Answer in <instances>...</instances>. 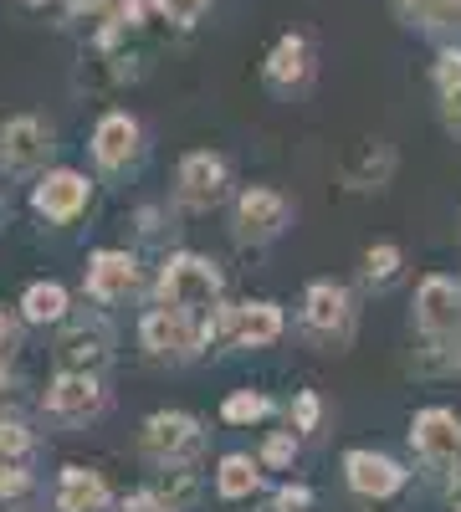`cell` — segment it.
<instances>
[{
	"label": "cell",
	"instance_id": "obj_2",
	"mask_svg": "<svg viewBox=\"0 0 461 512\" xmlns=\"http://www.w3.org/2000/svg\"><path fill=\"white\" fill-rule=\"evenodd\" d=\"M298 333L318 354H344L359 333V292L333 277L308 282L298 297Z\"/></svg>",
	"mask_w": 461,
	"mask_h": 512
},
{
	"label": "cell",
	"instance_id": "obj_22",
	"mask_svg": "<svg viewBox=\"0 0 461 512\" xmlns=\"http://www.w3.org/2000/svg\"><path fill=\"white\" fill-rule=\"evenodd\" d=\"M400 277H405V246H400V241H374V246H364V256H359V282H364L369 292H390Z\"/></svg>",
	"mask_w": 461,
	"mask_h": 512
},
{
	"label": "cell",
	"instance_id": "obj_1",
	"mask_svg": "<svg viewBox=\"0 0 461 512\" xmlns=\"http://www.w3.org/2000/svg\"><path fill=\"white\" fill-rule=\"evenodd\" d=\"M205 349H231V354H257L282 344L287 333V308L277 297H221L216 308L200 313Z\"/></svg>",
	"mask_w": 461,
	"mask_h": 512
},
{
	"label": "cell",
	"instance_id": "obj_16",
	"mask_svg": "<svg viewBox=\"0 0 461 512\" xmlns=\"http://www.w3.org/2000/svg\"><path fill=\"white\" fill-rule=\"evenodd\" d=\"M410 323L421 338H461V277L426 272L410 297Z\"/></svg>",
	"mask_w": 461,
	"mask_h": 512
},
{
	"label": "cell",
	"instance_id": "obj_3",
	"mask_svg": "<svg viewBox=\"0 0 461 512\" xmlns=\"http://www.w3.org/2000/svg\"><path fill=\"white\" fill-rule=\"evenodd\" d=\"M149 292H154V303L205 313V308H216L226 297V267L216 262V256H205V251L175 246V251H164V262L154 267Z\"/></svg>",
	"mask_w": 461,
	"mask_h": 512
},
{
	"label": "cell",
	"instance_id": "obj_31",
	"mask_svg": "<svg viewBox=\"0 0 461 512\" xmlns=\"http://www.w3.org/2000/svg\"><path fill=\"white\" fill-rule=\"evenodd\" d=\"M267 507H272V512H313V507H318V492H313L308 482H298V477H287V482H277V487L267 492Z\"/></svg>",
	"mask_w": 461,
	"mask_h": 512
},
{
	"label": "cell",
	"instance_id": "obj_4",
	"mask_svg": "<svg viewBox=\"0 0 461 512\" xmlns=\"http://www.w3.org/2000/svg\"><path fill=\"white\" fill-rule=\"evenodd\" d=\"M211 446V431H205V420L195 410H180V405H159L139 420V456L159 472H170V466H195Z\"/></svg>",
	"mask_w": 461,
	"mask_h": 512
},
{
	"label": "cell",
	"instance_id": "obj_27",
	"mask_svg": "<svg viewBox=\"0 0 461 512\" xmlns=\"http://www.w3.org/2000/svg\"><path fill=\"white\" fill-rule=\"evenodd\" d=\"M257 456H262V466L267 472H292V466H298V456H303V436L292 431H267L262 436V446H257Z\"/></svg>",
	"mask_w": 461,
	"mask_h": 512
},
{
	"label": "cell",
	"instance_id": "obj_30",
	"mask_svg": "<svg viewBox=\"0 0 461 512\" xmlns=\"http://www.w3.org/2000/svg\"><path fill=\"white\" fill-rule=\"evenodd\" d=\"M431 88H436V98L461 93V41H446L441 57L431 62Z\"/></svg>",
	"mask_w": 461,
	"mask_h": 512
},
{
	"label": "cell",
	"instance_id": "obj_38",
	"mask_svg": "<svg viewBox=\"0 0 461 512\" xmlns=\"http://www.w3.org/2000/svg\"><path fill=\"white\" fill-rule=\"evenodd\" d=\"M441 123H446V134H456V139H461V93L441 98Z\"/></svg>",
	"mask_w": 461,
	"mask_h": 512
},
{
	"label": "cell",
	"instance_id": "obj_11",
	"mask_svg": "<svg viewBox=\"0 0 461 512\" xmlns=\"http://www.w3.org/2000/svg\"><path fill=\"white\" fill-rule=\"evenodd\" d=\"M298 205H292L277 185H241L236 200H231V241L236 246H272L287 236Z\"/></svg>",
	"mask_w": 461,
	"mask_h": 512
},
{
	"label": "cell",
	"instance_id": "obj_34",
	"mask_svg": "<svg viewBox=\"0 0 461 512\" xmlns=\"http://www.w3.org/2000/svg\"><path fill=\"white\" fill-rule=\"evenodd\" d=\"M113 512H170V502H164V497H159V487L149 482V487H134V492H123Z\"/></svg>",
	"mask_w": 461,
	"mask_h": 512
},
{
	"label": "cell",
	"instance_id": "obj_26",
	"mask_svg": "<svg viewBox=\"0 0 461 512\" xmlns=\"http://www.w3.org/2000/svg\"><path fill=\"white\" fill-rule=\"evenodd\" d=\"M159 497L170 502V512H190L195 502H200V477H195V466H170V472H159Z\"/></svg>",
	"mask_w": 461,
	"mask_h": 512
},
{
	"label": "cell",
	"instance_id": "obj_29",
	"mask_svg": "<svg viewBox=\"0 0 461 512\" xmlns=\"http://www.w3.org/2000/svg\"><path fill=\"white\" fill-rule=\"evenodd\" d=\"M323 415H328V410H323V395H318V390H292V400H287V425H292L303 441L323 431Z\"/></svg>",
	"mask_w": 461,
	"mask_h": 512
},
{
	"label": "cell",
	"instance_id": "obj_14",
	"mask_svg": "<svg viewBox=\"0 0 461 512\" xmlns=\"http://www.w3.org/2000/svg\"><path fill=\"white\" fill-rule=\"evenodd\" d=\"M339 477L354 497L364 502H395L405 487H410V466L380 446H349L339 456Z\"/></svg>",
	"mask_w": 461,
	"mask_h": 512
},
{
	"label": "cell",
	"instance_id": "obj_28",
	"mask_svg": "<svg viewBox=\"0 0 461 512\" xmlns=\"http://www.w3.org/2000/svg\"><path fill=\"white\" fill-rule=\"evenodd\" d=\"M36 466L31 461H0V502L6 507H21V502H31L36 497Z\"/></svg>",
	"mask_w": 461,
	"mask_h": 512
},
{
	"label": "cell",
	"instance_id": "obj_41",
	"mask_svg": "<svg viewBox=\"0 0 461 512\" xmlns=\"http://www.w3.org/2000/svg\"><path fill=\"white\" fill-rule=\"evenodd\" d=\"M451 512H461V502H456V507H451Z\"/></svg>",
	"mask_w": 461,
	"mask_h": 512
},
{
	"label": "cell",
	"instance_id": "obj_37",
	"mask_svg": "<svg viewBox=\"0 0 461 512\" xmlns=\"http://www.w3.org/2000/svg\"><path fill=\"white\" fill-rule=\"evenodd\" d=\"M436 487H441L451 502H461V461H451L446 472H436Z\"/></svg>",
	"mask_w": 461,
	"mask_h": 512
},
{
	"label": "cell",
	"instance_id": "obj_25",
	"mask_svg": "<svg viewBox=\"0 0 461 512\" xmlns=\"http://www.w3.org/2000/svg\"><path fill=\"white\" fill-rule=\"evenodd\" d=\"M175 216H185L180 205H159V200H149V205L134 210V236L149 241V246H170V236H175Z\"/></svg>",
	"mask_w": 461,
	"mask_h": 512
},
{
	"label": "cell",
	"instance_id": "obj_39",
	"mask_svg": "<svg viewBox=\"0 0 461 512\" xmlns=\"http://www.w3.org/2000/svg\"><path fill=\"white\" fill-rule=\"evenodd\" d=\"M0 221H6V200H0Z\"/></svg>",
	"mask_w": 461,
	"mask_h": 512
},
{
	"label": "cell",
	"instance_id": "obj_15",
	"mask_svg": "<svg viewBox=\"0 0 461 512\" xmlns=\"http://www.w3.org/2000/svg\"><path fill=\"white\" fill-rule=\"evenodd\" d=\"M405 441H410L415 461L436 477L451 461H461V415L451 405H421L405 425Z\"/></svg>",
	"mask_w": 461,
	"mask_h": 512
},
{
	"label": "cell",
	"instance_id": "obj_20",
	"mask_svg": "<svg viewBox=\"0 0 461 512\" xmlns=\"http://www.w3.org/2000/svg\"><path fill=\"white\" fill-rule=\"evenodd\" d=\"M211 487H216L221 502H251V497L267 492V466H262L257 451H226L211 472Z\"/></svg>",
	"mask_w": 461,
	"mask_h": 512
},
{
	"label": "cell",
	"instance_id": "obj_21",
	"mask_svg": "<svg viewBox=\"0 0 461 512\" xmlns=\"http://www.w3.org/2000/svg\"><path fill=\"white\" fill-rule=\"evenodd\" d=\"M16 308H21L26 328H62V323L77 313V308H72V287L57 282V277H36V282H26L21 297H16Z\"/></svg>",
	"mask_w": 461,
	"mask_h": 512
},
{
	"label": "cell",
	"instance_id": "obj_12",
	"mask_svg": "<svg viewBox=\"0 0 461 512\" xmlns=\"http://www.w3.org/2000/svg\"><path fill=\"white\" fill-rule=\"evenodd\" d=\"M144 287H149L144 262L129 246H93L88 262H82V292H88V303H98V308L129 303V297H139Z\"/></svg>",
	"mask_w": 461,
	"mask_h": 512
},
{
	"label": "cell",
	"instance_id": "obj_8",
	"mask_svg": "<svg viewBox=\"0 0 461 512\" xmlns=\"http://www.w3.org/2000/svg\"><path fill=\"white\" fill-rule=\"evenodd\" d=\"M26 205L41 226H77L93 210V175L77 164H47L26 190Z\"/></svg>",
	"mask_w": 461,
	"mask_h": 512
},
{
	"label": "cell",
	"instance_id": "obj_13",
	"mask_svg": "<svg viewBox=\"0 0 461 512\" xmlns=\"http://www.w3.org/2000/svg\"><path fill=\"white\" fill-rule=\"evenodd\" d=\"M57 154V134L41 113H11L0 123V175L6 180H36Z\"/></svg>",
	"mask_w": 461,
	"mask_h": 512
},
{
	"label": "cell",
	"instance_id": "obj_5",
	"mask_svg": "<svg viewBox=\"0 0 461 512\" xmlns=\"http://www.w3.org/2000/svg\"><path fill=\"white\" fill-rule=\"evenodd\" d=\"M36 410L52 425H67V431H82L113 410V390L98 369H57L36 395Z\"/></svg>",
	"mask_w": 461,
	"mask_h": 512
},
{
	"label": "cell",
	"instance_id": "obj_9",
	"mask_svg": "<svg viewBox=\"0 0 461 512\" xmlns=\"http://www.w3.org/2000/svg\"><path fill=\"white\" fill-rule=\"evenodd\" d=\"M88 159H93L98 175H108V180L134 175V169L149 159V134H144L139 113H129V108L98 113L93 134H88Z\"/></svg>",
	"mask_w": 461,
	"mask_h": 512
},
{
	"label": "cell",
	"instance_id": "obj_36",
	"mask_svg": "<svg viewBox=\"0 0 461 512\" xmlns=\"http://www.w3.org/2000/svg\"><path fill=\"white\" fill-rule=\"evenodd\" d=\"M436 6H441V0H395V11H400L410 26H426V21L436 16Z\"/></svg>",
	"mask_w": 461,
	"mask_h": 512
},
{
	"label": "cell",
	"instance_id": "obj_32",
	"mask_svg": "<svg viewBox=\"0 0 461 512\" xmlns=\"http://www.w3.org/2000/svg\"><path fill=\"white\" fill-rule=\"evenodd\" d=\"M154 11L170 21V26H180V31H190L205 11H211V0H154Z\"/></svg>",
	"mask_w": 461,
	"mask_h": 512
},
{
	"label": "cell",
	"instance_id": "obj_7",
	"mask_svg": "<svg viewBox=\"0 0 461 512\" xmlns=\"http://www.w3.org/2000/svg\"><path fill=\"white\" fill-rule=\"evenodd\" d=\"M134 338H139L144 359H154V364H190V359L205 354L200 313H190V308H170V303H149V308L139 313Z\"/></svg>",
	"mask_w": 461,
	"mask_h": 512
},
{
	"label": "cell",
	"instance_id": "obj_24",
	"mask_svg": "<svg viewBox=\"0 0 461 512\" xmlns=\"http://www.w3.org/2000/svg\"><path fill=\"white\" fill-rule=\"evenodd\" d=\"M36 456V425L21 410H0V461H31Z\"/></svg>",
	"mask_w": 461,
	"mask_h": 512
},
{
	"label": "cell",
	"instance_id": "obj_18",
	"mask_svg": "<svg viewBox=\"0 0 461 512\" xmlns=\"http://www.w3.org/2000/svg\"><path fill=\"white\" fill-rule=\"evenodd\" d=\"M395 175H400V149L390 139H364L339 164V185L349 195H380L395 185Z\"/></svg>",
	"mask_w": 461,
	"mask_h": 512
},
{
	"label": "cell",
	"instance_id": "obj_10",
	"mask_svg": "<svg viewBox=\"0 0 461 512\" xmlns=\"http://www.w3.org/2000/svg\"><path fill=\"white\" fill-rule=\"evenodd\" d=\"M52 359L57 369H108L118 354V328L103 308H77L62 328H52Z\"/></svg>",
	"mask_w": 461,
	"mask_h": 512
},
{
	"label": "cell",
	"instance_id": "obj_40",
	"mask_svg": "<svg viewBox=\"0 0 461 512\" xmlns=\"http://www.w3.org/2000/svg\"><path fill=\"white\" fill-rule=\"evenodd\" d=\"M456 379H461V364H456Z\"/></svg>",
	"mask_w": 461,
	"mask_h": 512
},
{
	"label": "cell",
	"instance_id": "obj_19",
	"mask_svg": "<svg viewBox=\"0 0 461 512\" xmlns=\"http://www.w3.org/2000/svg\"><path fill=\"white\" fill-rule=\"evenodd\" d=\"M52 507L57 512H113L118 507V492L113 482L88 461H67L57 482H52Z\"/></svg>",
	"mask_w": 461,
	"mask_h": 512
},
{
	"label": "cell",
	"instance_id": "obj_33",
	"mask_svg": "<svg viewBox=\"0 0 461 512\" xmlns=\"http://www.w3.org/2000/svg\"><path fill=\"white\" fill-rule=\"evenodd\" d=\"M21 333H26V318H21V308H6V303H0V364H16Z\"/></svg>",
	"mask_w": 461,
	"mask_h": 512
},
{
	"label": "cell",
	"instance_id": "obj_23",
	"mask_svg": "<svg viewBox=\"0 0 461 512\" xmlns=\"http://www.w3.org/2000/svg\"><path fill=\"white\" fill-rule=\"evenodd\" d=\"M277 415V395H267V390H231L226 400H221V425H231V431H251V425H267Z\"/></svg>",
	"mask_w": 461,
	"mask_h": 512
},
{
	"label": "cell",
	"instance_id": "obj_17",
	"mask_svg": "<svg viewBox=\"0 0 461 512\" xmlns=\"http://www.w3.org/2000/svg\"><path fill=\"white\" fill-rule=\"evenodd\" d=\"M313 77H318V47H313V36L303 31H282L267 57H262V82L277 93V98H298L313 88Z\"/></svg>",
	"mask_w": 461,
	"mask_h": 512
},
{
	"label": "cell",
	"instance_id": "obj_35",
	"mask_svg": "<svg viewBox=\"0 0 461 512\" xmlns=\"http://www.w3.org/2000/svg\"><path fill=\"white\" fill-rule=\"evenodd\" d=\"M426 31H436V36H446V41H461V0H441L436 16L426 21Z\"/></svg>",
	"mask_w": 461,
	"mask_h": 512
},
{
	"label": "cell",
	"instance_id": "obj_42",
	"mask_svg": "<svg viewBox=\"0 0 461 512\" xmlns=\"http://www.w3.org/2000/svg\"><path fill=\"white\" fill-rule=\"evenodd\" d=\"M31 6H41V0H31Z\"/></svg>",
	"mask_w": 461,
	"mask_h": 512
},
{
	"label": "cell",
	"instance_id": "obj_6",
	"mask_svg": "<svg viewBox=\"0 0 461 512\" xmlns=\"http://www.w3.org/2000/svg\"><path fill=\"white\" fill-rule=\"evenodd\" d=\"M170 200L185 216H211V210L236 200V164L221 149H190L175 159V185Z\"/></svg>",
	"mask_w": 461,
	"mask_h": 512
}]
</instances>
